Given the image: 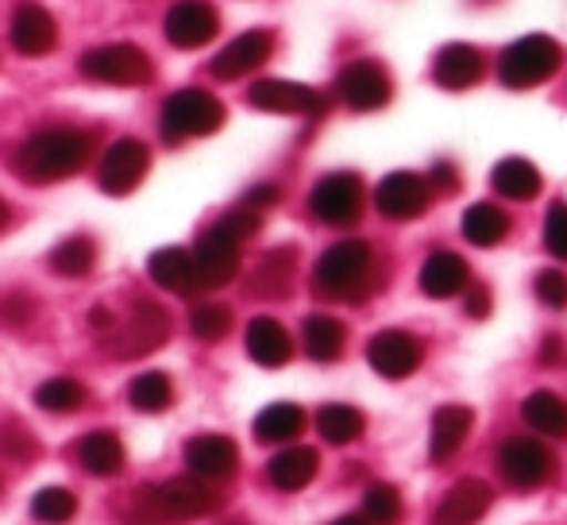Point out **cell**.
<instances>
[{"label":"cell","mask_w":567,"mask_h":525,"mask_svg":"<svg viewBox=\"0 0 567 525\" xmlns=\"http://www.w3.org/2000/svg\"><path fill=\"white\" fill-rule=\"evenodd\" d=\"M93 151H97L93 128H43L16 147V174L31 186H51L85 171Z\"/></svg>","instance_id":"1"},{"label":"cell","mask_w":567,"mask_h":525,"mask_svg":"<svg viewBox=\"0 0 567 525\" xmlns=\"http://www.w3.org/2000/svg\"><path fill=\"white\" fill-rule=\"evenodd\" d=\"M225 506V495H220L217 483L202 480V475H174V480H163L155 487L140 491L132 503V518L147 522V525H171V522H197L209 518Z\"/></svg>","instance_id":"2"},{"label":"cell","mask_w":567,"mask_h":525,"mask_svg":"<svg viewBox=\"0 0 567 525\" xmlns=\"http://www.w3.org/2000/svg\"><path fill=\"white\" fill-rule=\"evenodd\" d=\"M262 213L251 205H239V209L225 213L213 228H205L194 244V262L197 275H202V290H220L231 278L239 275V256H244V244L259 233Z\"/></svg>","instance_id":"3"},{"label":"cell","mask_w":567,"mask_h":525,"mask_svg":"<svg viewBox=\"0 0 567 525\" xmlns=\"http://www.w3.org/2000/svg\"><path fill=\"white\" fill-rule=\"evenodd\" d=\"M374 286V251L367 240H340L317 259L313 290L329 301H359Z\"/></svg>","instance_id":"4"},{"label":"cell","mask_w":567,"mask_h":525,"mask_svg":"<svg viewBox=\"0 0 567 525\" xmlns=\"http://www.w3.org/2000/svg\"><path fill=\"white\" fill-rule=\"evenodd\" d=\"M158 128H163L166 143H186V140H202L225 128V105L213 97L209 90H174L163 101V113H158Z\"/></svg>","instance_id":"5"},{"label":"cell","mask_w":567,"mask_h":525,"mask_svg":"<svg viewBox=\"0 0 567 525\" xmlns=\"http://www.w3.org/2000/svg\"><path fill=\"white\" fill-rule=\"evenodd\" d=\"M564 66V47L553 35H522L498 59V78L506 90H537Z\"/></svg>","instance_id":"6"},{"label":"cell","mask_w":567,"mask_h":525,"mask_svg":"<svg viewBox=\"0 0 567 525\" xmlns=\"http://www.w3.org/2000/svg\"><path fill=\"white\" fill-rule=\"evenodd\" d=\"M171 329H174L171 313H166L158 301L135 298L124 321H116V329L105 332V344L120 360H140V356L158 352V348L171 340Z\"/></svg>","instance_id":"7"},{"label":"cell","mask_w":567,"mask_h":525,"mask_svg":"<svg viewBox=\"0 0 567 525\" xmlns=\"http://www.w3.org/2000/svg\"><path fill=\"white\" fill-rule=\"evenodd\" d=\"M82 78L101 85H116V90H140V85L155 82V59L135 43H105L93 47L78 59Z\"/></svg>","instance_id":"8"},{"label":"cell","mask_w":567,"mask_h":525,"mask_svg":"<svg viewBox=\"0 0 567 525\" xmlns=\"http://www.w3.org/2000/svg\"><path fill=\"white\" fill-rule=\"evenodd\" d=\"M309 213H313L321 225H332V228L355 225V220L363 217V178L351 171L324 174L313 186V194H309Z\"/></svg>","instance_id":"9"},{"label":"cell","mask_w":567,"mask_h":525,"mask_svg":"<svg viewBox=\"0 0 567 525\" xmlns=\"http://www.w3.org/2000/svg\"><path fill=\"white\" fill-rule=\"evenodd\" d=\"M151 171V147L135 135L109 143L105 155L97 163V182L109 197H127L132 189H140V182Z\"/></svg>","instance_id":"10"},{"label":"cell","mask_w":567,"mask_h":525,"mask_svg":"<svg viewBox=\"0 0 567 525\" xmlns=\"http://www.w3.org/2000/svg\"><path fill=\"white\" fill-rule=\"evenodd\" d=\"M247 105L275 116H321L329 109V101L313 85L286 82V78H262V82H255L247 90Z\"/></svg>","instance_id":"11"},{"label":"cell","mask_w":567,"mask_h":525,"mask_svg":"<svg viewBox=\"0 0 567 525\" xmlns=\"http://www.w3.org/2000/svg\"><path fill=\"white\" fill-rule=\"evenodd\" d=\"M553 467H556V460L540 436H509V441H502L498 472L506 475L514 487H522V491L540 487V483L553 480Z\"/></svg>","instance_id":"12"},{"label":"cell","mask_w":567,"mask_h":525,"mask_svg":"<svg viewBox=\"0 0 567 525\" xmlns=\"http://www.w3.org/2000/svg\"><path fill=\"white\" fill-rule=\"evenodd\" d=\"M337 97L348 109H355V113H374V109L390 105L394 85H390V74L379 62L359 59V62H348L337 74Z\"/></svg>","instance_id":"13"},{"label":"cell","mask_w":567,"mask_h":525,"mask_svg":"<svg viewBox=\"0 0 567 525\" xmlns=\"http://www.w3.org/2000/svg\"><path fill=\"white\" fill-rule=\"evenodd\" d=\"M421 360H425V348H421V340L413 332L382 329L367 340V363H371L374 375L390 379V383L410 379L421 368Z\"/></svg>","instance_id":"14"},{"label":"cell","mask_w":567,"mask_h":525,"mask_svg":"<svg viewBox=\"0 0 567 525\" xmlns=\"http://www.w3.org/2000/svg\"><path fill=\"white\" fill-rule=\"evenodd\" d=\"M220 31V12L209 0H178L171 12L163 16V35L178 51H197V47L213 43Z\"/></svg>","instance_id":"15"},{"label":"cell","mask_w":567,"mask_h":525,"mask_svg":"<svg viewBox=\"0 0 567 525\" xmlns=\"http://www.w3.org/2000/svg\"><path fill=\"white\" fill-rule=\"evenodd\" d=\"M429 197H433L429 178H421L413 171H394L374 189V209L386 220H417L429 209Z\"/></svg>","instance_id":"16"},{"label":"cell","mask_w":567,"mask_h":525,"mask_svg":"<svg viewBox=\"0 0 567 525\" xmlns=\"http://www.w3.org/2000/svg\"><path fill=\"white\" fill-rule=\"evenodd\" d=\"M8 39H12L16 54H23V59H43V54H51L59 47V23L39 0H20L12 12V23H8Z\"/></svg>","instance_id":"17"},{"label":"cell","mask_w":567,"mask_h":525,"mask_svg":"<svg viewBox=\"0 0 567 525\" xmlns=\"http://www.w3.org/2000/svg\"><path fill=\"white\" fill-rule=\"evenodd\" d=\"M270 51H275V35H270L267 28H251L231 39L225 51L209 62V70L217 82H239V78L255 74V70L270 59Z\"/></svg>","instance_id":"18"},{"label":"cell","mask_w":567,"mask_h":525,"mask_svg":"<svg viewBox=\"0 0 567 525\" xmlns=\"http://www.w3.org/2000/svg\"><path fill=\"white\" fill-rule=\"evenodd\" d=\"M186 467L209 483H225L239 467V449L225 433H202L186 441Z\"/></svg>","instance_id":"19"},{"label":"cell","mask_w":567,"mask_h":525,"mask_svg":"<svg viewBox=\"0 0 567 525\" xmlns=\"http://www.w3.org/2000/svg\"><path fill=\"white\" fill-rule=\"evenodd\" d=\"M244 344H247V356H251L259 368H286L293 360V340L286 332L282 321L275 317H251L244 329Z\"/></svg>","instance_id":"20"},{"label":"cell","mask_w":567,"mask_h":525,"mask_svg":"<svg viewBox=\"0 0 567 525\" xmlns=\"http://www.w3.org/2000/svg\"><path fill=\"white\" fill-rule=\"evenodd\" d=\"M147 275L155 286H163L166 294H178V298H194L202 290V275H197L194 251L186 248H158L147 259Z\"/></svg>","instance_id":"21"},{"label":"cell","mask_w":567,"mask_h":525,"mask_svg":"<svg viewBox=\"0 0 567 525\" xmlns=\"http://www.w3.org/2000/svg\"><path fill=\"white\" fill-rule=\"evenodd\" d=\"M494 503V487L483 480H460L449 495L441 498L433 514V525H475L491 511Z\"/></svg>","instance_id":"22"},{"label":"cell","mask_w":567,"mask_h":525,"mask_svg":"<svg viewBox=\"0 0 567 525\" xmlns=\"http://www.w3.org/2000/svg\"><path fill=\"white\" fill-rule=\"evenodd\" d=\"M471 425H475V410L471 405H441L433 413V429H429V460L433 464H444L455 452L463 449V441L471 436Z\"/></svg>","instance_id":"23"},{"label":"cell","mask_w":567,"mask_h":525,"mask_svg":"<svg viewBox=\"0 0 567 525\" xmlns=\"http://www.w3.org/2000/svg\"><path fill=\"white\" fill-rule=\"evenodd\" d=\"M421 294L425 298H455V294H463L471 286V270L467 262H463V256H455V251H433L425 262H421Z\"/></svg>","instance_id":"24"},{"label":"cell","mask_w":567,"mask_h":525,"mask_svg":"<svg viewBox=\"0 0 567 525\" xmlns=\"http://www.w3.org/2000/svg\"><path fill=\"white\" fill-rule=\"evenodd\" d=\"M478 78H483V51L471 43H449L441 54H436L433 62V82L441 85V90H471V85H478Z\"/></svg>","instance_id":"25"},{"label":"cell","mask_w":567,"mask_h":525,"mask_svg":"<svg viewBox=\"0 0 567 525\" xmlns=\"http://www.w3.org/2000/svg\"><path fill=\"white\" fill-rule=\"evenodd\" d=\"M317 472H321V456H317V449H306V444L282 449L278 456H270V464H267L270 487L286 491V495H293V491H306L309 483L317 480Z\"/></svg>","instance_id":"26"},{"label":"cell","mask_w":567,"mask_h":525,"mask_svg":"<svg viewBox=\"0 0 567 525\" xmlns=\"http://www.w3.org/2000/svg\"><path fill=\"white\" fill-rule=\"evenodd\" d=\"M74 456H78V464L90 475H97V480H109V475L124 472V444H120V436L109 433V429L85 433L82 441L74 444Z\"/></svg>","instance_id":"27"},{"label":"cell","mask_w":567,"mask_h":525,"mask_svg":"<svg viewBox=\"0 0 567 525\" xmlns=\"http://www.w3.org/2000/svg\"><path fill=\"white\" fill-rule=\"evenodd\" d=\"M301 344H306L309 360L337 363L343 356V344H348V329H343V321H337L332 313H313L301 325Z\"/></svg>","instance_id":"28"},{"label":"cell","mask_w":567,"mask_h":525,"mask_svg":"<svg viewBox=\"0 0 567 525\" xmlns=\"http://www.w3.org/2000/svg\"><path fill=\"white\" fill-rule=\"evenodd\" d=\"M293 270H298V251L293 248L267 251L251 270V294H259V298H286L293 286Z\"/></svg>","instance_id":"29"},{"label":"cell","mask_w":567,"mask_h":525,"mask_svg":"<svg viewBox=\"0 0 567 525\" xmlns=\"http://www.w3.org/2000/svg\"><path fill=\"white\" fill-rule=\"evenodd\" d=\"M491 186L494 194H502L506 202H533V197L540 194V186H545V178H540V171L529 163V158H502L498 166L491 171Z\"/></svg>","instance_id":"30"},{"label":"cell","mask_w":567,"mask_h":525,"mask_svg":"<svg viewBox=\"0 0 567 525\" xmlns=\"http://www.w3.org/2000/svg\"><path fill=\"white\" fill-rule=\"evenodd\" d=\"M522 421L537 436H553V441H567V402L553 391H533L522 402Z\"/></svg>","instance_id":"31"},{"label":"cell","mask_w":567,"mask_h":525,"mask_svg":"<svg viewBox=\"0 0 567 525\" xmlns=\"http://www.w3.org/2000/svg\"><path fill=\"white\" fill-rule=\"evenodd\" d=\"M309 418L301 405L293 402H275L255 418V441L259 444H290L306 433Z\"/></svg>","instance_id":"32"},{"label":"cell","mask_w":567,"mask_h":525,"mask_svg":"<svg viewBox=\"0 0 567 525\" xmlns=\"http://www.w3.org/2000/svg\"><path fill=\"white\" fill-rule=\"evenodd\" d=\"M460 228H463V240L467 244H475V248H494V244H502L509 236V217H506V209H498V205L478 202L463 213Z\"/></svg>","instance_id":"33"},{"label":"cell","mask_w":567,"mask_h":525,"mask_svg":"<svg viewBox=\"0 0 567 525\" xmlns=\"http://www.w3.org/2000/svg\"><path fill=\"white\" fill-rule=\"evenodd\" d=\"M363 429H367V418L348 402H329L317 410V433L329 444H337V449L340 444H355L359 436H363Z\"/></svg>","instance_id":"34"},{"label":"cell","mask_w":567,"mask_h":525,"mask_svg":"<svg viewBox=\"0 0 567 525\" xmlns=\"http://www.w3.org/2000/svg\"><path fill=\"white\" fill-rule=\"evenodd\" d=\"M127 402L140 413H163L174 402V383L166 371H143L127 383Z\"/></svg>","instance_id":"35"},{"label":"cell","mask_w":567,"mask_h":525,"mask_svg":"<svg viewBox=\"0 0 567 525\" xmlns=\"http://www.w3.org/2000/svg\"><path fill=\"white\" fill-rule=\"evenodd\" d=\"M97 267V240L93 236H70L51 251V270L62 278H85Z\"/></svg>","instance_id":"36"},{"label":"cell","mask_w":567,"mask_h":525,"mask_svg":"<svg viewBox=\"0 0 567 525\" xmlns=\"http://www.w3.org/2000/svg\"><path fill=\"white\" fill-rule=\"evenodd\" d=\"M85 398H90V391L70 375H54L35 387V405L47 413H74L85 405Z\"/></svg>","instance_id":"37"},{"label":"cell","mask_w":567,"mask_h":525,"mask_svg":"<svg viewBox=\"0 0 567 525\" xmlns=\"http://www.w3.org/2000/svg\"><path fill=\"white\" fill-rule=\"evenodd\" d=\"M78 514V495L70 487H43L31 498V518L43 525H66Z\"/></svg>","instance_id":"38"},{"label":"cell","mask_w":567,"mask_h":525,"mask_svg":"<svg viewBox=\"0 0 567 525\" xmlns=\"http://www.w3.org/2000/svg\"><path fill=\"white\" fill-rule=\"evenodd\" d=\"M189 332H194L202 344H217V340H225L231 332V309L220 306V301H202V306H194V313H189Z\"/></svg>","instance_id":"39"},{"label":"cell","mask_w":567,"mask_h":525,"mask_svg":"<svg viewBox=\"0 0 567 525\" xmlns=\"http://www.w3.org/2000/svg\"><path fill=\"white\" fill-rule=\"evenodd\" d=\"M363 518L371 525H398L402 522V495L390 483H371L363 495Z\"/></svg>","instance_id":"40"},{"label":"cell","mask_w":567,"mask_h":525,"mask_svg":"<svg viewBox=\"0 0 567 525\" xmlns=\"http://www.w3.org/2000/svg\"><path fill=\"white\" fill-rule=\"evenodd\" d=\"M545 248L567 262V202H553L545 217Z\"/></svg>","instance_id":"41"},{"label":"cell","mask_w":567,"mask_h":525,"mask_svg":"<svg viewBox=\"0 0 567 525\" xmlns=\"http://www.w3.org/2000/svg\"><path fill=\"white\" fill-rule=\"evenodd\" d=\"M533 290H537V298L545 301L548 309H567V275L564 270H556V267L540 270Z\"/></svg>","instance_id":"42"},{"label":"cell","mask_w":567,"mask_h":525,"mask_svg":"<svg viewBox=\"0 0 567 525\" xmlns=\"http://www.w3.org/2000/svg\"><path fill=\"white\" fill-rule=\"evenodd\" d=\"M31 317H35V298L31 294H8V298H0V321L8 329H20Z\"/></svg>","instance_id":"43"},{"label":"cell","mask_w":567,"mask_h":525,"mask_svg":"<svg viewBox=\"0 0 567 525\" xmlns=\"http://www.w3.org/2000/svg\"><path fill=\"white\" fill-rule=\"evenodd\" d=\"M0 452H4V456H12V460H31V456H35V441H31L23 429L8 425L4 436H0Z\"/></svg>","instance_id":"44"},{"label":"cell","mask_w":567,"mask_h":525,"mask_svg":"<svg viewBox=\"0 0 567 525\" xmlns=\"http://www.w3.org/2000/svg\"><path fill=\"white\" fill-rule=\"evenodd\" d=\"M282 202V189L275 186V182H259V186H251L247 189V197H244V205H251V209H270V205H278Z\"/></svg>","instance_id":"45"},{"label":"cell","mask_w":567,"mask_h":525,"mask_svg":"<svg viewBox=\"0 0 567 525\" xmlns=\"http://www.w3.org/2000/svg\"><path fill=\"white\" fill-rule=\"evenodd\" d=\"M429 186H436L441 194H455V189H460V174H455V166L449 158H441V163L433 166V182H429Z\"/></svg>","instance_id":"46"},{"label":"cell","mask_w":567,"mask_h":525,"mask_svg":"<svg viewBox=\"0 0 567 525\" xmlns=\"http://www.w3.org/2000/svg\"><path fill=\"white\" fill-rule=\"evenodd\" d=\"M491 313V290L486 286H478V282H471V290H467V317H486Z\"/></svg>","instance_id":"47"},{"label":"cell","mask_w":567,"mask_h":525,"mask_svg":"<svg viewBox=\"0 0 567 525\" xmlns=\"http://www.w3.org/2000/svg\"><path fill=\"white\" fill-rule=\"evenodd\" d=\"M556 360H564V340L560 337H548L545 344H540V363H548V368H553Z\"/></svg>","instance_id":"48"},{"label":"cell","mask_w":567,"mask_h":525,"mask_svg":"<svg viewBox=\"0 0 567 525\" xmlns=\"http://www.w3.org/2000/svg\"><path fill=\"white\" fill-rule=\"evenodd\" d=\"M8 225H12V205H8L4 197H0V233H4Z\"/></svg>","instance_id":"49"},{"label":"cell","mask_w":567,"mask_h":525,"mask_svg":"<svg viewBox=\"0 0 567 525\" xmlns=\"http://www.w3.org/2000/svg\"><path fill=\"white\" fill-rule=\"evenodd\" d=\"M332 525H371V522H367L363 514H343V518H337Z\"/></svg>","instance_id":"50"}]
</instances>
